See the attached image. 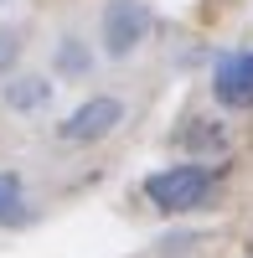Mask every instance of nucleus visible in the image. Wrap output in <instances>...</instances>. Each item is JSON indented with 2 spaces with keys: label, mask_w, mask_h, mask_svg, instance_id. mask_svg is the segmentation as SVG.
<instances>
[{
  "label": "nucleus",
  "mask_w": 253,
  "mask_h": 258,
  "mask_svg": "<svg viewBox=\"0 0 253 258\" xmlns=\"http://www.w3.org/2000/svg\"><path fill=\"white\" fill-rule=\"evenodd\" d=\"M212 186H217V170H207V165H171V170L145 176V197H150L160 212H197V207H207Z\"/></svg>",
  "instance_id": "1"
},
{
  "label": "nucleus",
  "mask_w": 253,
  "mask_h": 258,
  "mask_svg": "<svg viewBox=\"0 0 253 258\" xmlns=\"http://www.w3.org/2000/svg\"><path fill=\"white\" fill-rule=\"evenodd\" d=\"M145 31H150V6L145 0H114L109 11H103V47L109 57H130Z\"/></svg>",
  "instance_id": "2"
},
{
  "label": "nucleus",
  "mask_w": 253,
  "mask_h": 258,
  "mask_svg": "<svg viewBox=\"0 0 253 258\" xmlns=\"http://www.w3.org/2000/svg\"><path fill=\"white\" fill-rule=\"evenodd\" d=\"M124 119L119 109V98H88L83 109L68 114V124H62V140H73V145H88V140H103L109 129Z\"/></svg>",
  "instance_id": "3"
},
{
  "label": "nucleus",
  "mask_w": 253,
  "mask_h": 258,
  "mask_svg": "<svg viewBox=\"0 0 253 258\" xmlns=\"http://www.w3.org/2000/svg\"><path fill=\"white\" fill-rule=\"evenodd\" d=\"M217 98L233 103V109H243V103H253V52H233L217 62Z\"/></svg>",
  "instance_id": "4"
},
{
  "label": "nucleus",
  "mask_w": 253,
  "mask_h": 258,
  "mask_svg": "<svg viewBox=\"0 0 253 258\" xmlns=\"http://www.w3.org/2000/svg\"><path fill=\"white\" fill-rule=\"evenodd\" d=\"M26 217V197H21V176L0 170V222H21Z\"/></svg>",
  "instance_id": "5"
},
{
  "label": "nucleus",
  "mask_w": 253,
  "mask_h": 258,
  "mask_svg": "<svg viewBox=\"0 0 253 258\" xmlns=\"http://www.w3.org/2000/svg\"><path fill=\"white\" fill-rule=\"evenodd\" d=\"M47 83H41V78H21L16 83V88H6V103H11V109H36V103H47Z\"/></svg>",
  "instance_id": "6"
},
{
  "label": "nucleus",
  "mask_w": 253,
  "mask_h": 258,
  "mask_svg": "<svg viewBox=\"0 0 253 258\" xmlns=\"http://www.w3.org/2000/svg\"><path fill=\"white\" fill-rule=\"evenodd\" d=\"M16 57H21V41H16L11 31H0V73H6V68H11Z\"/></svg>",
  "instance_id": "7"
},
{
  "label": "nucleus",
  "mask_w": 253,
  "mask_h": 258,
  "mask_svg": "<svg viewBox=\"0 0 253 258\" xmlns=\"http://www.w3.org/2000/svg\"><path fill=\"white\" fill-rule=\"evenodd\" d=\"M62 68H83V52L78 47H62Z\"/></svg>",
  "instance_id": "8"
}]
</instances>
